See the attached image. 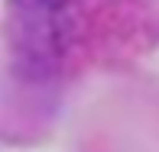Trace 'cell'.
<instances>
[{"label":"cell","mask_w":159,"mask_h":152,"mask_svg":"<svg viewBox=\"0 0 159 152\" xmlns=\"http://www.w3.org/2000/svg\"><path fill=\"white\" fill-rule=\"evenodd\" d=\"M81 0H13L20 62L33 75H59L81 39Z\"/></svg>","instance_id":"obj_1"}]
</instances>
